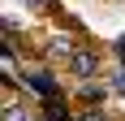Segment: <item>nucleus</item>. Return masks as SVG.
Instances as JSON below:
<instances>
[{"instance_id":"1","label":"nucleus","mask_w":125,"mask_h":121,"mask_svg":"<svg viewBox=\"0 0 125 121\" xmlns=\"http://www.w3.org/2000/svg\"><path fill=\"white\" fill-rule=\"evenodd\" d=\"M26 91L30 95H43V99H61V86H56V78L48 69H30L26 73Z\"/></svg>"},{"instance_id":"2","label":"nucleus","mask_w":125,"mask_h":121,"mask_svg":"<svg viewBox=\"0 0 125 121\" xmlns=\"http://www.w3.org/2000/svg\"><path fill=\"white\" fill-rule=\"evenodd\" d=\"M99 69V52L95 48H78L73 56H69V73H78V78H86V73Z\"/></svg>"},{"instance_id":"3","label":"nucleus","mask_w":125,"mask_h":121,"mask_svg":"<svg viewBox=\"0 0 125 121\" xmlns=\"http://www.w3.org/2000/svg\"><path fill=\"white\" fill-rule=\"evenodd\" d=\"M4 121H26V112L17 108V104H9V108H4Z\"/></svg>"},{"instance_id":"4","label":"nucleus","mask_w":125,"mask_h":121,"mask_svg":"<svg viewBox=\"0 0 125 121\" xmlns=\"http://www.w3.org/2000/svg\"><path fill=\"white\" fill-rule=\"evenodd\" d=\"M82 121H104V112H99V108H91V112H82Z\"/></svg>"},{"instance_id":"5","label":"nucleus","mask_w":125,"mask_h":121,"mask_svg":"<svg viewBox=\"0 0 125 121\" xmlns=\"http://www.w3.org/2000/svg\"><path fill=\"white\" fill-rule=\"evenodd\" d=\"M116 56H121V60H125V39H116Z\"/></svg>"},{"instance_id":"6","label":"nucleus","mask_w":125,"mask_h":121,"mask_svg":"<svg viewBox=\"0 0 125 121\" xmlns=\"http://www.w3.org/2000/svg\"><path fill=\"white\" fill-rule=\"evenodd\" d=\"M30 4H39V9H52V0H30Z\"/></svg>"},{"instance_id":"7","label":"nucleus","mask_w":125,"mask_h":121,"mask_svg":"<svg viewBox=\"0 0 125 121\" xmlns=\"http://www.w3.org/2000/svg\"><path fill=\"white\" fill-rule=\"evenodd\" d=\"M116 86H121V91H125V69H121V73H116Z\"/></svg>"}]
</instances>
